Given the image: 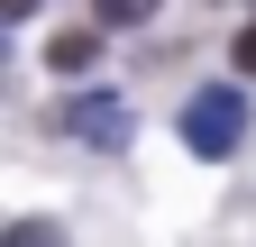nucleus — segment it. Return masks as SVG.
<instances>
[{
    "mask_svg": "<svg viewBox=\"0 0 256 247\" xmlns=\"http://www.w3.org/2000/svg\"><path fill=\"white\" fill-rule=\"evenodd\" d=\"M64 128H74L82 146H101V156H119L138 119H128V101H119V92H74V101H64Z\"/></svg>",
    "mask_w": 256,
    "mask_h": 247,
    "instance_id": "2",
    "label": "nucleus"
},
{
    "mask_svg": "<svg viewBox=\"0 0 256 247\" xmlns=\"http://www.w3.org/2000/svg\"><path fill=\"white\" fill-rule=\"evenodd\" d=\"M0 247H64V229H55V220H10Z\"/></svg>",
    "mask_w": 256,
    "mask_h": 247,
    "instance_id": "5",
    "label": "nucleus"
},
{
    "mask_svg": "<svg viewBox=\"0 0 256 247\" xmlns=\"http://www.w3.org/2000/svg\"><path fill=\"white\" fill-rule=\"evenodd\" d=\"M92 10H101V28H146L165 0H92Z\"/></svg>",
    "mask_w": 256,
    "mask_h": 247,
    "instance_id": "4",
    "label": "nucleus"
},
{
    "mask_svg": "<svg viewBox=\"0 0 256 247\" xmlns=\"http://www.w3.org/2000/svg\"><path fill=\"white\" fill-rule=\"evenodd\" d=\"M46 64L55 74H92V64H101V37H92V28H64V37L46 46Z\"/></svg>",
    "mask_w": 256,
    "mask_h": 247,
    "instance_id": "3",
    "label": "nucleus"
},
{
    "mask_svg": "<svg viewBox=\"0 0 256 247\" xmlns=\"http://www.w3.org/2000/svg\"><path fill=\"white\" fill-rule=\"evenodd\" d=\"M229 55H238V74H256V18L238 28V46H229Z\"/></svg>",
    "mask_w": 256,
    "mask_h": 247,
    "instance_id": "6",
    "label": "nucleus"
},
{
    "mask_svg": "<svg viewBox=\"0 0 256 247\" xmlns=\"http://www.w3.org/2000/svg\"><path fill=\"white\" fill-rule=\"evenodd\" d=\"M28 10H37V0H0V18H10V28H18V18H28Z\"/></svg>",
    "mask_w": 256,
    "mask_h": 247,
    "instance_id": "7",
    "label": "nucleus"
},
{
    "mask_svg": "<svg viewBox=\"0 0 256 247\" xmlns=\"http://www.w3.org/2000/svg\"><path fill=\"white\" fill-rule=\"evenodd\" d=\"M183 146L192 156H238L247 146V92H202V101H183Z\"/></svg>",
    "mask_w": 256,
    "mask_h": 247,
    "instance_id": "1",
    "label": "nucleus"
}]
</instances>
